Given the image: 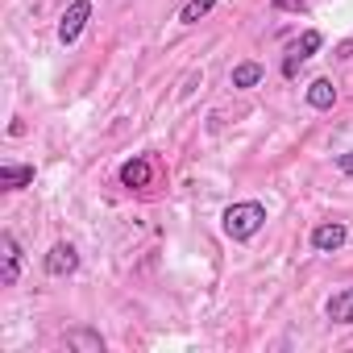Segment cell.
Masks as SVG:
<instances>
[{
	"instance_id": "obj_1",
	"label": "cell",
	"mask_w": 353,
	"mask_h": 353,
	"mask_svg": "<svg viewBox=\"0 0 353 353\" xmlns=\"http://www.w3.org/2000/svg\"><path fill=\"white\" fill-rule=\"evenodd\" d=\"M262 225H266V204L262 200H237L221 212V229H225L229 241H250V237L262 233Z\"/></svg>"
},
{
	"instance_id": "obj_2",
	"label": "cell",
	"mask_w": 353,
	"mask_h": 353,
	"mask_svg": "<svg viewBox=\"0 0 353 353\" xmlns=\"http://www.w3.org/2000/svg\"><path fill=\"white\" fill-rule=\"evenodd\" d=\"M88 21H92V0H71V5L63 9V17H59V42L75 46L79 34L88 30Z\"/></svg>"
},
{
	"instance_id": "obj_3",
	"label": "cell",
	"mask_w": 353,
	"mask_h": 353,
	"mask_svg": "<svg viewBox=\"0 0 353 353\" xmlns=\"http://www.w3.org/2000/svg\"><path fill=\"white\" fill-rule=\"evenodd\" d=\"M324 46V38H320V30H303L295 42H291V50H287V59H283V79H295L299 75V67L316 54Z\"/></svg>"
},
{
	"instance_id": "obj_4",
	"label": "cell",
	"mask_w": 353,
	"mask_h": 353,
	"mask_svg": "<svg viewBox=\"0 0 353 353\" xmlns=\"http://www.w3.org/2000/svg\"><path fill=\"white\" fill-rule=\"evenodd\" d=\"M0 258H5V266H0V287H17V279H21V266H26V250H21V241H17V233L13 229H5L0 233Z\"/></svg>"
},
{
	"instance_id": "obj_5",
	"label": "cell",
	"mask_w": 353,
	"mask_h": 353,
	"mask_svg": "<svg viewBox=\"0 0 353 353\" xmlns=\"http://www.w3.org/2000/svg\"><path fill=\"white\" fill-rule=\"evenodd\" d=\"M117 183H121L125 192H145V188L154 183V162H150L145 154L125 158V162H121V170H117Z\"/></svg>"
},
{
	"instance_id": "obj_6",
	"label": "cell",
	"mask_w": 353,
	"mask_h": 353,
	"mask_svg": "<svg viewBox=\"0 0 353 353\" xmlns=\"http://www.w3.org/2000/svg\"><path fill=\"white\" fill-rule=\"evenodd\" d=\"M345 241H349V225L345 221H324V225H316L307 233V245L316 254H336V250H345Z\"/></svg>"
},
{
	"instance_id": "obj_7",
	"label": "cell",
	"mask_w": 353,
	"mask_h": 353,
	"mask_svg": "<svg viewBox=\"0 0 353 353\" xmlns=\"http://www.w3.org/2000/svg\"><path fill=\"white\" fill-rule=\"evenodd\" d=\"M42 270H46L50 279L75 274V270H79V250H75L71 241H54V245L46 250V258H42Z\"/></svg>"
},
{
	"instance_id": "obj_8",
	"label": "cell",
	"mask_w": 353,
	"mask_h": 353,
	"mask_svg": "<svg viewBox=\"0 0 353 353\" xmlns=\"http://www.w3.org/2000/svg\"><path fill=\"white\" fill-rule=\"evenodd\" d=\"M324 316L332 324H353V287H341L324 299Z\"/></svg>"
},
{
	"instance_id": "obj_9",
	"label": "cell",
	"mask_w": 353,
	"mask_h": 353,
	"mask_svg": "<svg viewBox=\"0 0 353 353\" xmlns=\"http://www.w3.org/2000/svg\"><path fill=\"white\" fill-rule=\"evenodd\" d=\"M262 79H266V67L254 63V59H245V63H237V67L229 71V83H233L237 92H250V88H258Z\"/></svg>"
},
{
	"instance_id": "obj_10",
	"label": "cell",
	"mask_w": 353,
	"mask_h": 353,
	"mask_svg": "<svg viewBox=\"0 0 353 353\" xmlns=\"http://www.w3.org/2000/svg\"><path fill=\"white\" fill-rule=\"evenodd\" d=\"M303 100H307V108L328 112V108L336 104V83H332V79H312L307 92H303Z\"/></svg>"
},
{
	"instance_id": "obj_11",
	"label": "cell",
	"mask_w": 353,
	"mask_h": 353,
	"mask_svg": "<svg viewBox=\"0 0 353 353\" xmlns=\"http://www.w3.org/2000/svg\"><path fill=\"white\" fill-rule=\"evenodd\" d=\"M34 183V166H21V162H0V188L5 192H21Z\"/></svg>"
},
{
	"instance_id": "obj_12",
	"label": "cell",
	"mask_w": 353,
	"mask_h": 353,
	"mask_svg": "<svg viewBox=\"0 0 353 353\" xmlns=\"http://www.w3.org/2000/svg\"><path fill=\"white\" fill-rule=\"evenodd\" d=\"M63 341H67V349H79V353H104V336L96 328H71Z\"/></svg>"
},
{
	"instance_id": "obj_13",
	"label": "cell",
	"mask_w": 353,
	"mask_h": 353,
	"mask_svg": "<svg viewBox=\"0 0 353 353\" xmlns=\"http://www.w3.org/2000/svg\"><path fill=\"white\" fill-rule=\"evenodd\" d=\"M216 5H221V0H183V9H179V26H200Z\"/></svg>"
},
{
	"instance_id": "obj_14",
	"label": "cell",
	"mask_w": 353,
	"mask_h": 353,
	"mask_svg": "<svg viewBox=\"0 0 353 353\" xmlns=\"http://www.w3.org/2000/svg\"><path fill=\"white\" fill-rule=\"evenodd\" d=\"M332 166L345 174V179L353 183V150H345V154H332Z\"/></svg>"
},
{
	"instance_id": "obj_15",
	"label": "cell",
	"mask_w": 353,
	"mask_h": 353,
	"mask_svg": "<svg viewBox=\"0 0 353 353\" xmlns=\"http://www.w3.org/2000/svg\"><path fill=\"white\" fill-rule=\"evenodd\" d=\"M274 9H283V13H307V0H274Z\"/></svg>"
}]
</instances>
